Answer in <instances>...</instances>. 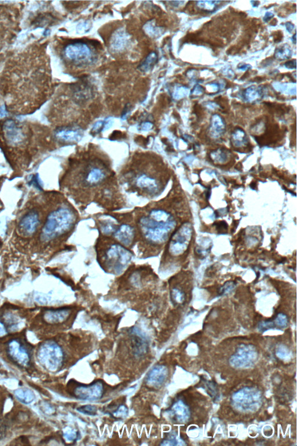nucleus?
I'll use <instances>...</instances> for the list:
<instances>
[{"mask_svg":"<svg viewBox=\"0 0 297 446\" xmlns=\"http://www.w3.org/2000/svg\"><path fill=\"white\" fill-rule=\"evenodd\" d=\"M106 173L104 169L93 167L87 170L84 176V182L89 186H94L100 184L105 179Z\"/></svg>","mask_w":297,"mask_h":446,"instance_id":"f3484780","label":"nucleus"},{"mask_svg":"<svg viewBox=\"0 0 297 446\" xmlns=\"http://www.w3.org/2000/svg\"><path fill=\"white\" fill-rule=\"evenodd\" d=\"M79 412L87 415L95 416L97 414V407L93 405L83 406L77 409Z\"/></svg>","mask_w":297,"mask_h":446,"instance_id":"cd10ccee","label":"nucleus"},{"mask_svg":"<svg viewBox=\"0 0 297 446\" xmlns=\"http://www.w3.org/2000/svg\"><path fill=\"white\" fill-rule=\"evenodd\" d=\"M64 55L69 61L76 64H84L92 61L93 51L86 43L78 42L67 45L64 49Z\"/></svg>","mask_w":297,"mask_h":446,"instance_id":"6e6552de","label":"nucleus"},{"mask_svg":"<svg viewBox=\"0 0 297 446\" xmlns=\"http://www.w3.org/2000/svg\"><path fill=\"white\" fill-rule=\"evenodd\" d=\"M205 385H206L207 390L209 395H210L213 398H216L217 396V394L218 393V390L215 383L208 381Z\"/></svg>","mask_w":297,"mask_h":446,"instance_id":"2f4dec72","label":"nucleus"},{"mask_svg":"<svg viewBox=\"0 0 297 446\" xmlns=\"http://www.w3.org/2000/svg\"><path fill=\"white\" fill-rule=\"evenodd\" d=\"M74 215L70 209L59 208L51 212L41 229L40 239L49 242L66 233L72 227Z\"/></svg>","mask_w":297,"mask_h":446,"instance_id":"f03ea898","label":"nucleus"},{"mask_svg":"<svg viewBox=\"0 0 297 446\" xmlns=\"http://www.w3.org/2000/svg\"><path fill=\"white\" fill-rule=\"evenodd\" d=\"M277 355L280 358H285L288 356V351L284 347H279V349L277 351Z\"/></svg>","mask_w":297,"mask_h":446,"instance_id":"72a5a7b5","label":"nucleus"},{"mask_svg":"<svg viewBox=\"0 0 297 446\" xmlns=\"http://www.w3.org/2000/svg\"><path fill=\"white\" fill-rule=\"evenodd\" d=\"M128 42V36L124 30H118L111 40V47L116 51L123 50Z\"/></svg>","mask_w":297,"mask_h":446,"instance_id":"aec40b11","label":"nucleus"},{"mask_svg":"<svg viewBox=\"0 0 297 446\" xmlns=\"http://www.w3.org/2000/svg\"><path fill=\"white\" fill-rule=\"evenodd\" d=\"M0 130L4 143L12 148L23 147L28 139L24 129L14 120H6L0 127Z\"/></svg>","mask_w":297,"mask_h":446,"instance_id":"39448f33","label":"nucleus"},{"mask_svg":"<svg viewBox=\"0 0 297 446\" xmlns=\"http://www.w3.org/2000/svg\"><path fill=\"white\" fill-rule=\"evenodd\" d=\"M40 222V216L37 209H29L19 220V230L23 235L30 236L37 231Z\"/></svg>","mask_w":297,"mask_h":446,"instance_id":"f8f14e48","label":"nucleus"},{"mask_svg":"<svg viewBox=\"0 0 297 446\" xmlns=\"http://www.w3.org/2000/svg\"><path fill=\"white\" fill-rule=\"evenodd\" d=\"M204 92V89L201 86L197 85L195 87V88L192 90L191 93L192 96L196 97L199 96L200 95L203 94Z\"/></svg>","mask_w":297,"mask_h":446,"instance_id":"f704fd0d","label":"nucleus"},{"mask_svg":"<svg viewBox=\"0 0 297 446\" xmlns=\"http://www.w3.org/2000/svg\"><path fill=\"white\" fill-rule=\"evenodd\" d=\"M65 436L67 440L72 441L76 439L77 435L76 432L71 430V431L67 432L65 433Z\"/></svg>","mask_w":297,"mask_h":446,"instance_id":"c9c22d12","label":"nucleus"},{"mask_svg":"<svg viewBox=\"0 0 297 446\" xmlns=\"http://www.w3.org/2000/svg\"><path fill=\"white\" fill-rule=\"evenodd\" d=\"M105 393L104 384L97 381L89 385H77L72 390L73 395L77 399L97 400L100 399Z\"/></svg>","mask_w":297,"mask_h":446,"instance_id":"9d476101","label":"nucleus"},{"mask_svg":"<svg viewBox=\"0 0 297 446\" xmlns=\"http://www.w3.org/2000/svg\"><path fill=\"white\" fill-rule=\"evenodd\" d=\"M72 310L69 308H61V309L49 310L45 311L43 315L45 321L51 325H60L67 321L70 317Z\"/></svg>","mask_w":297,"mask_h":446,"instance_id":"4468645a","label":"nucleus"},{"mask_svg":"<svg viewBox=\"0 0 297 446\" xmlns=\"http://www.w3.org/2000/svg\"><path fill=\"white\" fill-rule=\"evenodd\" d=\"M172 297L174 302L181 303L184 301V295L179 290L173 289L172 293Z\"/></svg>","mask_w":297,"mask_h":446,"instance_id":"7c9ffc66","label":"nucleus"},{"mask_svg":"<svg viewBox=\"0 0 297 446\" xmlns=\"http://www.w3.org/2000/svg\"><path fill=\"white\" fill-rule=\"evenodd\" d=\"M251 68V67L250 66H249V65H245V64L241 65V66H239V69L243 70H245L246 69L247 70V69H250Z\"/></svg>","mask_w":297,"mask_h":446,"instance_id":"37998d69","label":"nucleus"},{"mask_svg":"<svg viewBox=\"0 0 297 446\" xmlns=\"http://www.w3.org/2000/svg\"><path fill=\"white\" fill-rule=\"evenodd\" d=\"M153 128V124L151 122L149 121H145L144 123H142L141 125V129L142 130H144V131H146V130H149L152 129Z\"/></svg>","mask_w":297,"mask_h":446,"instance_id":"4c0bfd02","label":"nucleus"},{"mask_svg":"<svg viewBox=\"0 0 297 446\" xmlns=\"http://www.w3.org/2000/svg\"><path fill=\"white\" fill-rule=\"evenodd\" d=\"M131 108H132V106H130L129 104L126 105L124 108V110H123V112H122V119H125L126 116L129 115V114L130 113L131 111Z\"/></svg>","mask_w":297,"mask_h":446,"instance_id":"ea45409f","label":"nucleus"},{"mask_svg":"<svg viewBox=\"0 0 297 446\" xmlns=\"http://www.w3.org/2000/svg\"><path fill=\"white\" fill-rule=\"evenodd\" d=\"M292 38H294V44H295V43H296V34H295L294 35V36H293Z\"/></svg>","mask_w":297,"mask_h":446,"instance_id":"c03bdc74","label":"nucleus"},{"mask_svg":"<svg viewBox=\"0 0 297 446\" xmlns=\"http://www.w3.org/2000/svg\"><path fill=\"white\" fill-rule=\"evenodd\" d=\"M243 96L245 100L249 102L258 100L263 96L262 89L254 86L249 87L244 91Z\"/></svg>","mask_w":297,"mask_h":446,"instance_id":"412c9836","label":"nucleus"},{"mask_svg":"<svg viewBox=\"0 0 297 446\" xmlns=\"http://www.w3.org/2000/svg\"><path fill=\"white\" fill-rule=\"evenodd\" d=\"M187 94V88H183V87H180V88H178L176 92H174V97L176 98V99H179V98H182L184 97Z\"/></svg>","mask_w":297,"mask_h":446,"instance_id":"473e14b6","label":"nucleus"},{"mask_svg":"<svg viewBox=\"0 0 297 446\" xmlns=\"http://www.w3.org/2000/svg\"><path fill=\"white\" fill-rule=\"evenodd\" d=\"M54 135L55 139L61 143H74L81 140L83 131L77 126H65L55 130Z\"/></svg>","mask_w":297,"mask_h":446,"instance_id":"ddd939ff","label":"nucleus"},{"mask_svg":"<svg viewBox=\"0 0 297 446\" xmlns=\"http://www.w3.org/2000/svg\"><path fill=\"white\" fill-rule=\"evenodd\" d=\"M126 413H128V410H126L124 406H121L120 408L117 410V411L114 414L118 417L120 416L123 417L126 415Z\"/></svg>","mask_w":297,"mask_h":446,"instance_id":"e433bc0d","label":"nucleus"},{"mask_svg":"<svg viewBox=\"0 0 297 446\" xmlns=\"http://www.w3.org/2000/svg\"><path fill=\"white\" fill-rule=\"evenodd\" d=\"M175 225L173 216L160 209H154L139 221L142 236L146 241L152 245L164 243Z\"/></svg>","mask_w":297,"mask_h":446,"instance_id":"f257e3e1","label":"nucleus"},{"mask_svg":"<svg viewBox=\"0 0 297 446\" xmlns=\"http://www.w3.org/2000/svg\"><path fill=\"white\" fill-rule=\"evenodd\" d=\"M168 376V370L164 366H158L150 371L146 377V384L158 388L164 384Z\"/></svg>","mask_w":297,"mask_h":446,"instance_id":"2eb2a0df","label":"nucleus"},{"mask_svg":"<svg viewBox=\"0 0 297 446\" xmlns=\"http://www.w3.org/2000/svg\"><path fill=\"white\" fill-rule=\"evenodd\" d=\"M136 185L142 190L150 193H155L159 189V184L152 177L142 175L138 177Z\"/></svg>","mask_w":297,"mask_h":446,"instance_id":"6ab92c4d","label":"nucleus"},{"mask_svg":"<svg viewBox=\"0 0 297 446\" xmlns=\"http://www.w3.org/2000/svg\"><path fill=\"white\" fill-rule=\"evenodd\" d=\"M146 32L149 34L150 36L156 37L159 34V27L154 26L152 22L148 23L145 26Z\"/></svg>","mask_w":297,"mask_h":446,"instance_id":"c756f323","label":"nucleus"},{"mask_svg":"<svg viewBox=\"0 0 297 446\" xmlns=\"http://www.w3.org/2000/svg\"><path fill=\"white\" fill-rule=\"evenodd\" d=\"M273 16L274 15H273L272 13H270V12H268V13H267L266 14H265V15L264 21L268 22L269 20H270V19L273 17Z\"/></svg>","mask_w":297,"mask_h":446,"instance_id":"a19ab883","label":"nucleus"},{"mask_svg":"<svg viewBox=\"0 0 297 446\" xmlns=\"http://www.w3.org/2000/svg\"><path fill=\"white\" fill-rule=\"evenodd\" d=\"M292 55L290 47L288 45L281 46L277 49L275 53V57L279 60H288Z\"/></svg>","mask_w":297,"mask_h":446,"instance_id":"393cba45","label":"nucleus"},{"mask_svg":"<svg viewBox=\"0 0 297 446\" xmlns=\"http://www.w3.org/2000/svg\"><path fill=\"white\" fill-rule=\"evenodd\" d=\"M220 3H221V2H198L197 3V6L201 10L208 12V13H211V12L216 10L218 5H219V4Z\"/></svg>","mask_w":297,"mask_h":446,"instance_id":"a878e982","label":"nucleus"},{"mask_svg":"<svg viewBox=\"0 0 297 446\" xmlns=\"http://www.w3.org/2000/svg\"><path fill=\"white\" fill-rule=\"evenodd\" d=\"M285 66L288 69H295L296 61L294 60L293 61H287L286 64H285Z\"/></svg>","mask_w":297,"mask_h":446,"instance_id":"58836bf2","label":"nucleus"},{"mask_svg":"<svg viewBox=\"0 0 297 446\" xmlns=\"http://www.w3.org/2000/svg\"><path fill=\"white\" fill-rule=\"evenodd\" d=\"M287 29L289 31V32H291V31L294 29V25L292 24L291 23H286Z\"/></svg>","mask_w":297,"mask_h":446,"instance_id":"79ce46f5","label":"nucleus"},{"mask_svg":"<svg viewBox=\"0 0 297 446\" xmlns=\"http://www.w3.org/2000/svg\"><path fill=\"white\" fill-rule=\"evenodd\" d=\"M157 58V55L155 52L150 53L145 58V60L142 62V64L139 66V69L142 72H148L156 64Z\"/></svg>","mask_w":297,"mask_h":446,"instance_id":"4be33fe9","label":"nucleus"},{"mask_svg":"<svg viewBox=\"0 0 297 446\" xmlns=\"http://www.w3.org/2000/svg\"><path fill=\"white\" fill-rule=\"evenodd\" d=\"M27 347L22 341L18 339L12 340L7 347L9 357L19 366L26 367L29 366L30 360V353Z\"/></svg>","mask_w":297,"mask_h":446,"instance_id":"9b49d317","label":"nucleus"},{"mask_svg":"<svg viewBox=\"0 0 297 446\" xmlns=\"http://www.w3.org/2000/svg\"><path fill=\"white\" fill-rule=\"evenodd\" d=\"M258 358L256 347L249 344L240 345L230 358L231 365L236 369H247L255 364Z\"/></svg>","mask_w":297,"mask_h":446,"instance_id":"0eeeda50","label":"nucleus"},{"mask_svg":"<svg viewBox=\"0 0 297 446\" xmlns=\"http://www.w3.org/2000/svg\"><path fill=\"white\" fill-rule=\"evenodd\" d=\"M15 396L19 401L25 404H29L34 398V394L30 390L19 389L15 392Z\"/></svg>","mask_w":297,"mask_h":446,"instance_id":"b1692460","label":"nucleus"},{"mask_svg":"<svg viewBox=\"0 0 297 446\" xmlns=\"http://www.w3.org/2000/svg\"><path fill=\"white\" fill-rule=\"evenodd\" d=\"M110 122L111 120L109 119H107L104 121H99L97 122L92 129V133L97 134L101 132L104 131L105 129L109 128V125H110Z\"/></svg>","mask_w":297,"mask_h":446,"instance_id":"bb28decb","label":"nucleus"},{"mask_svg":"<svg viewBox=\"0 0 297 446\" xmlns=\"http://www.w3.org/2000/svg\"><path fill=\"white\" fill-rule=\"evenodd\" d=\"M132 254L120 245L111 246L105 252V260L109 269L119 273L131 261Z\"/></svg>","mask_w":297,"mask_h":446,"instance_id":"423d86ee","label":"nucleus"},{"mask_svg":"<svg viewBox=\"0 0 297 446\" xmlns=\"http://www.w3.org/2000/svg\"><path fill=\"white\" fill-rule=\"evenodd\" d=\"M225 128L224 122L220 116L218 114L214 115L211 119V131L219 136L221 134L224 133Z\"/></svg>","mask_w":297,"mask_h":446,"instance_id":"5701e85b","label":"nucleus"},{"mask_svg":"<svg viewBox=\"0 0 297 446\" xmlns=\"http://www.w3.org/2000/svg\"><path fill=\"white\" fill-rule=\"evenodd\" d=\"M66 354L61 345L54 341H49L41 346L38 358L41 364L52 372H55L63 365Z\"/></svg>","mask_w":297,"mask_h":446,"instance_id":"7ed1b4c3","label":"nucleus"},{"mask_svg":"<svg viewBox=\"0 0 297 446\" xmlns=\"http://www.w3.org/2000/svg\"><path fill=\"white\" fill-rule=\"evenodd\" d=\"M235 408L242 412H254L262 404V394L260 390L253 387H245L232 396Z\"/></svg>","mask_w":297,"mask_h":446,"instance_id":"20e7f679","label":"nucleus"},{"mask_svg":"<svg viewBox=\"0 0 297 446\" xmlns=\"http://www.w3.org/2000/svg\"><path fill=\"white\" fill-rule=\"evenodd\" d=\"M171 413L174 420L180 424L185 423L191 417L189 406L182 400H178L173 405Z\"/></svg>","mask_w":297,"mask_h":446,"instance_id":"dca6fc26","label":"nucleus"},{"mask_svg":"<svg viewBox=\"0 0 297 446\" xmlns=\"http://www.w3.org/2000/svg\"><path fill=\"white\" fill-rule=\"evenodd\" d=\"M273 322L275 323V327H278L284 329L287 325L288 319L286 315L280 313L278 314Z\"/></svg>","mask_w":297,"mask_h":446,"instance_id":"c85d7f7f","label":"nucleus"},{"mask_svg":"<svg viewBox=\"0 0 297 446\" xmlns=\"http://www.w3.org/2000/svg\"><path fill=\"white\" fill-rule=\"evenodd\" d=\"M114 236L118 241L124 246L128 247L133 242L135 237V231L132 226L124 224L114 232Z\"/></svg>","mask_w":297,"mask_h":446,"instance_id":"a211bd4d","label":"nucleus"},{"mask_svg":"<svg viewBox=\"0 0 297 446\" xmlns=\"http://www.w3.org/2000/svg\"><path fill=\"white\" fill-rule=\"evenodd\" d=\"M192 236V228L185 225L181 227L172 236L168 251L173 256H179L187 250Z\"/></svg>","mask_w":297,"mask_h":446,"instance_id":"1a4fd4ad","label":"nucleus"}]
</instances>
